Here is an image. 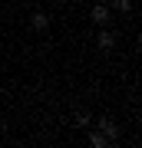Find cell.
<instances>
[{"label": "cell", "instance_id": "obj_2", "mask_svg": "<svg viewBox=\"0 0 142 148\" xmlns=\"http://www.w3.org/2000/svg\"><path fill=\"white\" fill-rule=\"evenodd\" d=\"M96 128H99L106 138H109V145H112V142H119V125H116L112 119H99V122H96Z\"/></svg>", "mask_w": 142, "mask_h": 148}, {"label": "cell", "instance_id": "obj_7", "mask_svg": "<svg viewBox=\"0 0 142 148\" xmlns=\"http://www.w3.org/2000/svg\"><path fill=\"white\" fill-rule=\"evenodd\" d=\"M89 122H93L89 112H76V125H89Z\"/></svg>", "mask_w": 142, "mask_h": 148}, {"label": "cell", "instance_id": "obj_5", "mask_svg": "<svg viewBox=\"0 0 142 148\" xmlns=\"http://www.w3.org/2000/svg\"><path fill=\"white\" fill-rule=\"evenodd\" d=\"M89 145H93V148H106V145H109V138L96 128V132H89Z\"/></svg>", "mask_w": 142, "mask_h": 148}, {"label": "cell", "instance_id": "obj_4", "mask_svg": "<svg viewBox=\"0 0 142 148\" xmlns=\"http://www.w3.org/2000/svg\"><path fill=\"white\" fill-rule=\"evenodd\" d=\"M96 46H99V49H112V46H116V36H112L109 30H103L99 36H96Z\"/></svg>", "mask_w": 142, "mask_h": 148}, {"label": "cell", "instance_id": "obj_6", "mask_svg": "<svg viewBox=\"0 0 142 148\" xmlns=\"http://www.w3.org/2000/svg\"><path fill=\"white\" fill-rule=\"evenodd\" d=\"M112 10H119V13H132V0H112Z\"/></svg>", "mask_w": 142, "mask_h": 148}, {"label": "cell", "instance_id": "obj_8", "mask_svg": "<svg viewBox=\"0 0 142 148\" xmlns=\"http://www.w3.org/2000/svg\"><path fill=\"white\" fill-rule=\"evenodd\" d=\"M50 3H63V0H50Z\"/></svg>", "mask_w": 142, "mask_h": 148}, {"label": "cell", "instance_id": "obj_3", "mask_svg": "<svg viewBox=\"0 0 142 148\" xmlns=\"http://www.w3.org/2000/svg\"><path fill=\"white\" fill-rule=\"evenodd\" d=\"M30 27L37 30V33H43V30L50 27V13H43V10H37V13L30 16Z\"/></svg>", "mask_w": 142, "mask_h": 148}, {"label": "cell", "instance_id": "obj_9", "mask_svg": "<svg viewBox=\"0 0 142 148\" xmlns=\"http://www.w3.org/2000/svg\"><path fill=\"white\" fill-rule=\"evenodd\" d=\"M79 3H89V0H79Z\"/></svg>", "mask_w": 142, "mask_h": 148}, {"label": "cell", "instance_id": "obj_1", "mask_svg": "<svg viewBox=\"0 0 142 148\" xmlns=\"http://www.w3.org/2000/svg\"><path fill=\"white\" fill-rule=\"evenodd\" d=\"M89 16H93V23H96V27H109V23H112V16H109V7H106V3H93Z\"/></svg>", "mask_w": 142, "mask_h": 148}]
</instances>
